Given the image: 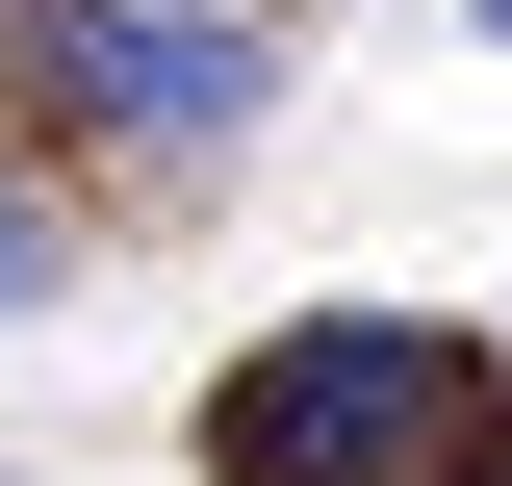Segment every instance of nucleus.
<instances>
[{"mask_svg":"<svg viewBox=\"0 0 512 486\" xmlns=\"http://www.w3.org/2000/svg\"><path fill=\"white\" fill-rule=\"evenodd\" d=\"M461 384H487L461 307H282V333H231V384H205V486H436Z\"/></svg>","mask_w":512,"mask_h":486,"instance_id":"f257e3e1","label":"nucleus"},{"mask_svg":"<svg viewBox=\"0 0 512 486\" xmlns=\"http://www.w3.org/2000/svg\"><path fill=\"white\" fill-rule=\"evenodd\" d=\"M0 307H52V205H26V180H0Z\"/></svg>","mask_w":512,"mask_h":486,"instance_id":"20e7f679","label":"nucleus"},{"mask_svg":"<svg viewBox=\"0 0 512 486\" xmlns=\"http://www.w3.org/2000/svg\"><path fill=\"white\" fill-rule=\"evenodd\" d=\"M436 486H512V384H461V435H436Z\"/></svg>","mask_w":512,"mask_h":486,"instance_id":"7ed1b4c3","label":"nucleus"},{"mask_svg":"<svg viewBox=\"0 0 512 486\" xmlns=\"http://www.w3.org/2000/svg\"><path fill=\"white\" fill-rule=\"evenodd\" d=\"M0 52L52 77V103H103L128 154H231V128L282 103V52H256V0H26Z\"/></svg>","mask_w":512,"mask_h":486,"instance_id":"f03ea898","label":"nucleus"}]
</instances>
